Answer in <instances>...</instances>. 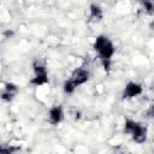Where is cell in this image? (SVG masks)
I'll use <instances>...</instances> for the list:
<instances>
[{
  "mask_svg": "<svg viewBox=\"0 0 154 154\" xmlns=\"http://www.w3.org/2000/svg\"><path fill=\"white\" fill-rule=\"evenodd\" d=\"M93 48L97 53L100 61H101L102 66L105 67V70H109L112 58L116 53V47H114L113 42L111 41V38L105 35L97 36L93 43Z\"/></svg>",
  "mask_w": 154,
  "mask_h": 154,
  "instance_id": "cell-1",
  "label": "cell"
},
{
  "mask_svg": "<svg viewBox=\"0 0 154 154\" xmlns=\"http://www.w3.org/2000/svg\"><path fill=\"white\" fill-rule=\"evenodd\" d=\"M89 78H90V71L87 67H84V66L77 67L72 71L70 78L64 82L63 89L66 94H72L77 89V87L87 83L89 81Z\"/></svg>",
  "mask_w": 154,
  "mask_h": 154,
  "instance_id": "cell-2",
  "label": "cell"
},
{
  "mask_svg": "<svg viewBox=\"0 0 154 154\" xmlns=\"http://www.w3.org/2000/svg\"><path fill=\"white\" fill-rule=\"evenodd\" d=\"M124 132L128 134L136 143H143L147 141V128L142 123L132 119H126L124 123Z\"/></svg>",
  "mask_w": 154,
  "mask_h": 154,
  "instance_id": "cell-3",
  "label": "cell"
},
{
  "mask_svg": "<svg viewBox=\"0 0 154 154\" xmlns=\"http://www.w3.org/2000/svg\"><path fill=\"white\" fill-rule=\"evenodd\" d=\"M143 93V87L137 82H128L123 90L124 99H134Z\"/></svg>",
  "mask_w": 154,
  "mask_h": 154,
  "instance_id": "cell-4",
  "label": "cell"
},
{
  "mask_svg": "<svg viewBox=\"0 0 154 154\" xmlns=\"http://www.w3.org/2000/svg\"><path fill=\"white\" fill-rule=\"evenodd\" d=\"M64 120V109L60 105L53 106L48 111V122L52 125H58Z\"/></svg>",
  "mask_w": 154,
  "mask_h": 154,
  "instance_id": "cell-5",
  "label": "cell"
},
{
  "mask_svg": "<svg viewBox=\"0 0 154 154\" xmlns=\"http://www.w3.org/2000/svg\"><path fill=\"white\" fill-rule=\"evenodd\" d=\"M17 93H18L17 85L13 84V83H11V82H8V83H6L4 85L2 90H1V99L4 101H11V100L14 99V96L17 95Z\"/></svg>",
  "mask_w": 154,
  "mask_h": 154,
  "instance_id": "cell-6",
  "label": "cell"
},
{
  "mask_svg": "<svg viewBox=\"0 0 154 154\" xmlns=\"http://www.w3.org/2000/svg\"><path fill=\"white\" fill-rule=\"evenodd\" d=\"M103 17V12L100 5L97 4H90L89 6V19L93 22H100Z\"/></svg>",
  "mask_w": 154,
  "mask_h": 154,
  "instance_id": "cell-7",
  "label": "cell"
},
{
  "mask_svg": "<svg viewBox=\"0 0 154 154\" xmlns=\"http://www.w3.org/2000/svg\"><path fill=\"white\" fill-rule=\"evenodd\" d=\"M47 83H48V72L34 75V77L30 79V84H32L35 87H41V85H45Z\"/></svg>",
  "mask_w": 154,
  "mask_h": 154,
  "instance_id": "cell-8",
  "label": "cell"
},
{
  "mask_svg": "<svg viewBox=\"0 0 154 154\" xmlns=\"http://www.w3.org/2000/svg\"><path fill=\"white\" fill-rule=\"evenodd\" d=\"M20 149V147H16L12 144H2L0 148V154H14Z\"/></svg>",
  "mask_w": 154,
  "mask_h": 154,
  "instance_id": "cell-9",
  "label": "cell"
},
{
  "mask_svg": "<svg viewBox=\"0 0 154 154\" xmlns=\"http://www.w3.org/2000/svg\"><path fill=\"white\" fill-rule=\"evenodd\" d=\"M141 6L146 14H149V16L154 14V2L153 1H142Z\"/></svg>",
  "mask_w": 154,
  "mask_h": 154,
  "instance_id": "cell-10",
  "label": "cell"
},
{
  "mask_svg": "<svg viewBox=\"0 0 154 154\" xmlns=\"http://www.w3.org/2000/svg\"><path fill=\"white\" fill-rule=\"evenodd\" d=\"M149 114H150L152 117H154V105L150 107V109H149Z\"/></svg>",
  "mask_w": 154,
  "mask_h": 154,
  "instance_id": "cell-11",
  "label": "cell"
},
{
  "mask_svg": "<svg viewBox=\"0 0 154 154\" xmlns=\"http://www.w3.org/2000/svg\"><path fill=\"white\" fill-rule=\"evenodd\" d=\"M149 28H150V29L154 31V20H152V22H150V24H149Z\"/></svg>",
  "mask_w": 154,
  "mask_h": 154,
  "instance_id": "cell-12",
  "label": "cell"
},
{
  "mask_svg": "<svg viewBox=\"0 0 154 154\" xmlns=\"http://www.w3.org/2000/svg\"><path fill=\"white\" fill-rule=\"evenodd\" d=\"M152 90L154 91V82H153V84H152Z\"/></svg>",
  "mask_w": 154,
  "mask_h": 154,
  "instance_id": "cell-13",
  "label": "cell"
}]
</instances>
